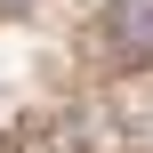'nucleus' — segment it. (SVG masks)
<instances>
[{
    "label": "nucleus",
    "mask_w": 153,
    "mask_h": 153,
    "mask_svg": "<svg viewBox=\"0 0 153 153\" xmlns=\"http://www.w3.org/2000/svg\"><path fill=\"white\" fill-rule=\"evenodd\" d=\"M105 32H113V48H153V0H121L113 16H105Z\"/></svg>",
    "instance_id": "f257e3e1"
}]
</instances>
